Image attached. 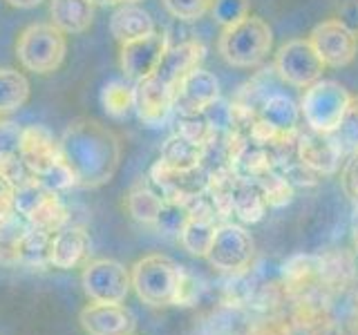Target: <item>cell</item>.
<instances>
[{
	"instance_id": "1",
	"label": "cell",
	"mask_w": 358,
	"mask_h": 335,
	"mask_svg": "<svg viewBox=\"0 0 358 335\" xmlns=\"http://www.w3.org/2000/svg\"><path fill=\"white\" fill-rule=\"evenodd\" d=\"M61 152L76 186L99 188L115 177L121 161V141L94 119H76L61 134Z\"/></svg>"
},
{
	"instance_id": "2",
	"label": "cell",
	"mask_w": 358,
	"mask_h": 335,
	"mask_svg": "<svg viewBox=\"0 0 358 335\" xmlns=\"http://www.w3.org/2000/svg\"><path fill=\"white\" fill-rule=\"evenodd\" d=\"M20 161L25 163L31 177L41 179L52 190H70L76 186L72 170L67 168L61 143L54 139V134L43 126H27L20 130L18 141Z\"/></svg>"
},
{
	"instance_id": "3",
	"label": "cell",
	"mask_w": 358,
	"mask_h": 335,
	"mask_svg": "<svg viewBox=\"0 0 358 335\" xmlns=\"http://www.w3.org/2000/svg\"><path fill=\"white\" fill-rule=\"evenodd\" d=\"M16 215L25 219L34 230L54 234L67 226L70 212L61 201L59 193L45 186L41 179L27 177L16 186Z\"/></svg>"
},
{
	"instance_id": "4",
	"label": "cell",
	"mask_w": 358,
	"mask_h": 335,
	"mask_svg": "<svg viewBox=\"0 0 358 335\" xmlns=\"http://www.w3.org/2000/svg\"><path fill=\"white\" fill-rule=\"evenodd\" d=\"M273 47V31L268 22L257 16H246L244 20L227 27L220 36L222 59L233 67H255L260 65Z\"/></svg>"
},
{
	"instance_id": "5",
	"label": "cell",
	"mask_w": 358,
	"mask_h": 335,
	"mask_svg": "<svg viewBox=\"0 0 358 335\" xmlns=\"http://www.w3.org/2000/svg\"><path fill=\"white\" fill-rule=\"evenodd\" d=\"M67 38L52 22H34L16 40V56L20 65L34 74H52L65 61Z\"/></svg>"
},
{
	"instance_id": "6",
	"label": "cell",
	"mask_w": 358,
	"mask_h": 335,
	"mask_svg": "<svg viewBox=\"0 0 358 335\" xmlns=\"http://www.w3.org/2000/svg\"><path fill=\"white\" fill-rule=\"evenodd\" d=\"M352 103V94L336 83L320 78L305 89L300 100V117L305 119L309 130L320 134H331L338 128L341 119L345 117L347 107Z\"/></svg>"
},
{
	"instance_id": "7",
	"label": "cell",
	"mask_w": 358,
	"mask_h": 335,
	"mask_svg": "<svg viewBox=\"0 0 358 335\" xmlns=\"http://www.w3.org/2000/svg\"><path fill=\"white\" fill-rule=\"evenodd\" d=\"M179 275H182V268L162 255L143 257V260H139L130 271L132 288L137 290V295L145 304H152V306H162V304L175 302Z\"/></svg>"
},
{
	"instance_id": "8",
	"label": "cell",
	"mask_w": 358,
	"mask_h": 335,
	"mask_svg": "<svg viewBox=\"0 0 358 335\" xmlns=\"http://www.w3.org/2000/svg\"><path fill=\"white\" fill-rule=\"evenodd\" d=\"M81 284L85 295L92 302L103 304H121L128 297L132 279L130 271L117 260H92L81 273Z\"/></svg>"
},
{
	"instance_id": "9",
	"label": "cell",
	"mask_w": 358,
	"mask_h": 335,
	"mask_svg": "<svg viewBox=\"0 0 358 335\" xmlns=\"http://www.w3.org/2000/svg\"><path fill=\"white\" fill-rule=\"evenodd\" d=\"M324 70L322 59L313 50L309 38H296L285 43L275 54V72L285 83L307 89L316 81H320Z\"/></svg>"
},
{
	"instance_id": "10",
	"label": "cell",
	"mask_w": 358,
	"mask_h": 335,
	"mask_svg": "<svg viewBox=\"0 0 358 335\" xmlns=\"http://www.w3.org/2000/svg\"><path fill=\"white\" fill-rule=\"evenodd\" d=\"M309 43L322 59L324 67H345L358 54V36L343 20H324L313 27Z\"/></svg>"
},
{
	"instance_id": "11",
	"label": "cell",
	"mask_w": 358,
	"mask_h": 335,
	"mask_svg": "<svg viewBox=\"0 0 358 335\" xmlns=\"http://www.w3.org/2000/svg\"><path fill=\"white\" fill-rule=\"evenodd\" d=\"M220 100V81L208 70H193L175 87L173 107L179 117H199Z\"/></svg>"
},
{
	"instance_id": "12",
	"label": "cell",
	"mask_w": 358,
	"mask_h": 335,
	"mask_svg": "<svg viewBox=\"0 0 358 335\" xmlns=\"http://www.w3.org/2000/svg\"><path fill=\"white\" fill-rule=\"evenodd\" d=\"M168 47V36L159 31H152L148 36L123 43L119 52V65L121 72L130 81H141V78L155 74L162 56Z\"/></svg>"
},
{
	"instance_id": "13",
	"label": "cell",
	"mask_w": 358,
	"mask_h": 335,
	"mask_svg": "<svg viewBox=\"0 0 358 335\" xmlns=\"http://www.w3.org/2000/svg\"><path fill=\"white\" fill-rule=\"evenodd\" d=\"M175 89L162 83L155 74L134 83V112L137 119L148 128H162L171 117Z\"/></svg>"
},
{
	"instance_id": "14",
	"label": "cell",
	"mask_w": 358,
	"mask_h": 335,
	"mask_svg": "<svg viewBox=\"0 0 358 335\" xmlns=\"http://www.w3.org/2000/svg\"><path fill=\"white\" fill-rule=\"evenodd\" d=\"M81 329L87 335H132L134 318L128 308L121 304H103L92 302L78 313Z\"/></svg>"
},
{
	"instance_id": "15",
	"label": "cell",
	"mask_w": 358,
	"mask_h": 335,
	"mask_svg": "<svg viewBox=\"0 0 358 335\" xmlns=\"http://www.w3.org/2000/svg\"><path fill=\"white\" fill-rule=\"evenodd\" d=\"M204 45L199 40H184L179 45H173V47H166L162 61L155 70V76L175 89L186 74L197 70L201 59H204Z\"/></svg>"
},
{
	"instance_id": "16",
	"label": "cell",
	"mask_w": 358,
	"mask_h": 335,
	"mask_svg": "<svg viewBox=\"0 0 358 335\" xmlns=\"http://www.w3.org/2000/svg\"><path fill=\"white\" fill-rule=\"evenodd\" d=\"M90 253V237L81 226H65L50 237L48 264L61 271L78 266Z\"/></svg>"
},
{
	"instance_id": "17",
	"label": "cell",
	"mask_w": 358,
	"mask_h": 335,
	"mask_svg": "<svg viewBox=\"0 0 358 335\" xmlns=\"http://www.w3.org/2000/svg\"><path fill=\"white\" fill-rule=\"evenodd\" d=\"M157 31L152 16L143 7L134 3H121L110 16V34L119 45L148 36Z\"/></svg>"
},
{
	"instance_id": "18",
	"label": "cell",
	"mask_w": 358,
	"mask_h": 335,
	"mask_svg": "<svg viewBox=\"0 0 358 335\" xmlns=\"http://www.w3.org/2000/svg\"><path fill=\"white\" fill-rule=\"evenodd\" d=\"M92 0H50L52 25L67 34H83L94 22Z\"/></svg>"
},
{
	"instance_id": "19",
	"label": "cell",
	"mask_w": 358,
	"mask_h": 335,
	"mask_svg": "<svg viewBox=\"0 0 358 335\" xmlns=\"http://www.w3.org/2000/svg\"><path fill=\"white\" fill-rule=\"evenodd\" d=\"M201 156H204V145H199L195 141L186 139L184 134L175 132L173 137L162 145L159 163L177 172H190L199 168Z\"/></svg>"
},
{
	"instance_id": "20",
	"label": "cell",
	"mask_w": 358,
	"mask_h": 335,
	"mask_svg": "<svg viewBox=\"0 0 358 335\" xmlns=\"http://www.w3.org/2000/svg\"><path fill=\"white\" fill-rule=\"evenodd\" d=\"M300 121V105L287 94H273L264 100L260 112V126L268 132L287 134L296 130Z\"/></svg>"
},
{
	"instance_id": "21",
	"label": "cell",
	"mask_w": 358,
	"mask_h": 335,
	"mask_svg": "<svg viewBox=\"0 0 358 335\" xmlns=\"http://www.w3.org/2000/svg\"><path fill=\"white\" fill-rule=\"evenodd\" d=\"M246 248H249V239H246L244 230L235 228V226H224L215 232V239L210 244L208 257L213 264L229 266L235 260L244 257Z\"/></svg>"
},
{
	"instance_id": "22",
	"label": "cell",
	"mask_w": 358,
	"mask_h": 335,
	"mask_svg": "<svg viewBox=\"0 0 358 335\" xmlns=\"http://www.w3.org/2000/svg\"><path fill=\"white\" fill-rule=\"evenodd\" d=\"M29 100V81L27 76L11 70V67H0V114L18 112L25 107Z\"/></svg>"
},
{
	"instance_id": "23",
	"label": "cell",
	"mask_w": 358,
	"mask_h": 335,
	"mask_svg": "<svg viewBox=\"0 0 358 335\" xmlns=\"http://www.w3.org/2000/svg\"><path fill=\"white\" fill-rule=\"evenodd\" d=\"M215 223L208 215H197V212H188V219L182 228V244L193 255H208L210 244L215 239Z\"/></svg>"
},
{
	"instance_id": "24",
	"label": "cell",
	"mask_w": 358,
	"mask_h": 335,
	"mask_svg": "<svg viewBox=\"0 0 358 335\" xmlns=\"http://www.w3.org/2000/svg\"><path fill=\"white\" fill-rule=\"evenodd\" d=\"M300 154L307 163L318 165V168H334L336 159L341 156L329 134H320L313 130H309L305 137L300 139Z\"/></svg>"
},
{
	"instance_id": "25",
	"label": "cell",
	"mask_w": 358,
	"mask_h": 335,
	"mask_svg": "<svg viewBox=\"0 0 358 335\" xmlns=\"http://www.w3.org/2000/svg\"><path fill=\"white\" fill-rule=\"evenodd\" d=\"M101 105L112 119H126L134 110V85L115 78L101 89Z\"/></svg>"
},
{
	"instance_id": "26",
	"label": "cell",
	"mask_w": 358,
	"mask_h": 335,
	"mask_svg": "<svg viewBox=\"0 0 358 335\" xmlns=\"http://www.w3.org/2000/svg\"><path fill=\"white\" fill-rule=\"evenodd\" d=\"M128 212L143 223H157L159 212L164 206V199L159 195H155L148 186H134L128 193Z\"/></svg>"
},
{
	"instance_id": "27",
	"label": "cell",
	"mask_w": 358,
	"mask_h": 335,
	"mask_svg": "<svg viewBox=\"0 0 358 335\" xmlns=\"http://www.w3.org/2000/svg\"><path fill=\"white\" fill-rule=\"evenodd\" d=\"M329 137L341 154L343 152L358 154V100L356 98H352V103L347 107L345 117L341 119L338 128H336Z\"/></svg>"
},
{
	"instance_id": "28",
	"label": "cell",
	"mask_w": 358,
	"mask_h": 335,
	"mask_svg": "<svg viewBox=\"0 0 358 335\" xmlns=\"http://www.w3.org/2000/svg\"><path fill=\"white\" fill-rule=\"evenodd\" d=\"M166 11L182 22H195L210 14L213 0H162Z\"/></svg>"
},
{
	"instance_id": "29",
	"label": "cell",
	"mask_w": 358,
	"mask_h": 335,
	"mask_svg": "<svg viewBox=\"0 0 358 335\" xmlns=\"http://www.w3.org/2000/svg\"><path fill=\"white\" fill-rule=\"evenodd\" d=\"M210 14L227 29L249 16V0H213Z\"/></svg>"
},
{
	"instance_id": "30",
	"label": "cell",
	"mask_w": 358,
	"mask_h": 335,
	"mask_svg": "<svg viewBox=\"0 0 358 335\" xmlns=\"http://www.w3.org/2000/svg\"><path fill=\"white\" fill-rule=\"evenodd\" d=\"M16 215V184L0 174V228Z\"/></svg>"
},
{
	"instance_id": "31",
	"label": "cell",
	"mask_w": 358,
	"mask_h": 335,
	"mask_svg": "<svg viewBox=\"0 0 358 335\" xmlns=\"http://www.w3.org/2000/svg\"><path fill=\"white\" fill-rule=\"evenodd\" d=\"M20 130L16 123L11 121H0V156L5 154H16L18 152V141H20Z\"/></svg>"
},
{
	"instance_id": "32",
	"label": "cell",
	"mask_w": 358,
	"mask_h": 335,
	"mask_svg": "<svg viewBox=\"0 0 358 335\" xmlns=\"http://www.w3.org/2000/svg\"><path fill=\"white\" fill-rule=\"evenodd\" d=\"M347 186L352 188V193H354V197L358 199V156L352 161V165H350V172H347Z\"/></svg>"
},
{
	"instance_id": "33",
	"label": "cell",
	"mask_w": 358,
	"mask_h": 335,
	"mask_svg": "<svg viewBox=\"0 0 358 335\" xmlns=\"http://www.w3.org/2000/svg\"><path fill=\"white\" fill-rule=\"evenodd\" d=\"M5 3L11 5V7H16V9H34V7L43 5L45 0H5Z\"/></svg>"
},
{
	"instance_id": "34",
	"label": "cell",
	"mask_w": 358,
	"mask_h": 335,
	"mask_svg": "<svg viewBox=\"0 0 358 335\" xmlns=\"http://www.w3.org/2000/svg\"><path fill=\"white\" fill-rule=\"evenodd\" d=\"M94 5H101V7H108V5H121L123 0H92Z\"/></svg>"
},
{
	"instance_id": "35",
	"label": "cell",
	"mask_w": 358,
	"mask_h": 335,
	"mask_svg": "<svg viewBox=\"0 0 358 335\" xmlns=\"http://www.w3.org/2000/svg\"><path fill=\"white\" fill-rule=\"evenodd\" d=\"M123 3H134V5H137V3H141V0H123Z\"/></svg>"
}]
</instances>
